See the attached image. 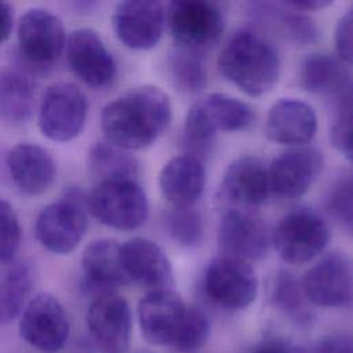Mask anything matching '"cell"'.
<instances>
[{"label":"cell","mask_w":353,"mask_h":353,"mask_svg":"<svg viewBox=\"0 0 353 353\" xmlns=\"http://www.w3.org/2000/svg\"><path fill=\"white\" fill-rule=\"evenodd\" d=\"M317 132V116L303 101L283 98L273 103L265 121L266 137L280 145L301 146Z\"/></svg>","instance_id":"cell-21"},{"label":"cell","mask_w":353,"mask_h":353,"mask_svg":"<svg viewBox=\"0 0 353 353\" xmlns=\"http://www.w3.org/2000/svg\"><path fill=\"white\" fill-rule=\"evenodd\" d=\"M168 70L174 85L185 92H197L205 85V68L200 52L178 47L170 54Z\"/></svg>","instance_id":"cell-31"},{"label":"cell","mask_w":353,"mask_h":353,"mask_svg":"<svg viewBox=\"0 0 353 353\" xmlns=\"http://www.w3.org/2000/svg\"><path fill=\"white\" fill-rule=\"evenodd\" d=\"M330 228L324 218L310 208H295L285 214L272 234L279 256L291 265L314 259L330 241Z\"/></svg>","instance_id":"cell-4"},{"label":"cell","mask_w":353,"mask_h":353,"mask_svg":"<svg viewBox=\"0 0 353 353\" xmlns=\"http://www.w3.org/2000/svg\"><path fill=\"white\" fill-rule=\"evenodd\" d=\"M327 208L342 226L353 232V178L342 179L332 188Z\"/></svg>","instance_id":"cell-35"},{"label":"cell","mask_w":353,"mask_h":353,"mask_svg":"<svg viewBox=\"0 0 353 353\" xmlns=\"http://www.w3.org/2000/svg\"><path fill=\"white\" fill-rule=\"evenodd\" d=\"M159 185L163 196L175 207H193L205 186V170L194 154H179L165 163Z\"/></svg>","instance_id":"cell-24"},{"label":"cell","mask_w":353,"mask_h":353,"mask_svg":"<svg viewBox=\"0 0 353 353\" xmlns=\"http://www.w3.org/2000/svg\"><path fill=\"white\" fill-rule=\"evenodd\" d=\"M91 338L102 353H127L132 331L128 302L116 292L95 296L87 312Z\"/></svg>","instance_id":"cell-14"},{"label":"cell","mask_w":353,"mask_h":353,"mask_svg":"<svg viewBox=\"0 0 353 353\" xmlns=\"http://www.w3.org/2000/svg\"><path fill=\"white\" fill-rule=\"evenodd\" d=\"M353 74L341 59L327 54L306 57L299 69L301 87L317 95L336 97L350 81Z\"/></svg>","instance_id":"cell-26"},{"label":"cell","mask_w":353,"mask_h":353,"mask_svg":"<svg viewBox=\"0 0 353 353\" xmlns=\"http://www.w3.org/2000/svg\"><path fill=\"white\" fill-rule=\"evenodd\" d=\"M248 7L255 19L291 43L305 46L316 41L319 37L316 23L302 11L290 6L288 1H259L250 3Z\"/></svg>","instance_id":"cell-25"},{"label":"cell","mask_w":353,"mask_h":353,"mask_svg":"<svg viewBox=\"0 0 353 353\" xmlns=\"http://www.w3.org/2000/svg\"><path fill=\"white\" fill-rule=\"evenodd\" d=\"M301 284L309 303L345 306L353 299V262L341 252L327 254L305 273Z\"/></svg>","instance_id":"cell-11"},{"label":"cell","mask_w":353,"mask_h":353,"mask_svg":"<svg viewBox=\"0 0 353 353\" xmlns=\"http://www.w3.org/2000/svg\"><path fill=\"white\" fill-rule=\"evenodd\" d=\"M12 30V8L10 4L0 1V43L10 37Z\"/></svg>","instance_id":"cell-39"},{"label":"cell","mask_w":353,"mask_h":353,"mask_svg":"<svg viewBox=\"0 0 353 353\" xmlns=\"http://www.w3.org/2000/svg\"><path fill=\"white\" fill-rule=\"evenodd\" d=\"M270 301L291 321L306 325L312 323L313 316L309 309V301L305 296L301 281L287 270H279L270 283Z\"/></svg>","instance_id":"cell-29"},{"label":"cell","mask_w":353,"mask_h":353,"mask_svg":"<svg viewBox=\"0 0 353 353\" xmlns=\"http://www.w3.org/2000/svg\"><path fill=\"white\" fill-rule=\"evenodd\" d=\"M7 167L14 185L29 196L46 193L55 179L51 154L36 143H18L7 154Z\"/></svg>","instance_id":"cell-23"},{"label":"cell","mask_w":353,"mask_h":353,"mask_svg":"<svg viewBox=\"0 0 353 353\" xmlns=\"http://www.w3.org/2000/svg\"><path fill=\"white\" fill-rule=\"evenodd\" d=\"M255 353H283V352L276 350V349H261V350H258Z\"/></svg>","instance_id":"cell-41"},{"label":"cell","mask_w":353,"mask_h":353,"mask_svg":"<svg viewBox=\"0 0 353 353\" xmlns=\"http://www.w3.org/2000/svg\"><path fill=\"white\" fill-rule=\"evenodd\" d=\"M323 156L317 149L295 146L277 154L268 168L270 190L285 199L305 194L323 170Z\"/></svg>","instance_id":"cell-17"},{"label":"cell","mask_w":353,"mask_h":353,"mask_svg":"<svg viewBox=\"0 0 353 353\" xmlns=\"http://www.w3.org/2000/svg\"><path fill=\"white\" fill-rule=\"evenodd\" d=\"M317 353H353V339L343 335H334L321 339Z\"/></svg>","instance_id":"cell-38"},{"label":"cell","mask_w":353,"mask_h":353,"mask_svg":"<svg viewBox=\"0 0 353 353\" xmlns=\"http://www.w3.org/2000/svg\"><path fill=\"white\" fill-rule=\"evenodd\" d=\"M210 335V320L203 310L188 306L183 321L171 345L178 353L199 352Z\"/></svg>","instance_id":"cell-33"},{"label":"cell","mask_w":353,"mask_h":353,"mask_svg":"<svg viewBox=\"0 0 353 353\" xmlns=\"http://www.w3.org/2000/svg\"><path fill=\"white\" fill-rule=\"evenodd\" d=\"M336 58L345 65H353V7L338 21L334 32Z\"/></svg>","instance_id":"cell-36"},{"label":"cell","mask_w":353,"mask_h":353,"mask_svg":"<svg viewBox=\"0 0 353 353\" xmlns=\"http://www.w3.org/2000/svg\"><path fill=\"white\" fill-rule=\"evenodd\" d=\"M83 287L94 298L116 292L120 285L128 284L121 266L120 244L113 240L90 243L81 256Z\"/></svg>","instance_id":"cell-22"},{"label":"cell","mask_w":353,"mask_h":353,"mask_svg":"<svg viewBox=\"0 0 353 353\" xmlns=\"http://www.w3.org/2000/svg\"><path fill=\"white\" fill-rule=\"evenodd\" d=\"M21 243L19 219L10 203L0 199V263L10 262Z\"/></svg>","instance_id":"cell-34"},{"label":"cell","mask_w":353,"mask_h":353,"mask_svg":"<svg viewBox=\"0 0 353 353\" xmlns=\"http://www.w3.org/2000/svg\"><path fill=\"white\" fill-rule=\"evenodd\" d=\"M203 285L212 302L236 310L254 302L258 292V277L250 262L221 255L208 263Z\"/></svg>","instance_id":"cell-9"},{"label":"cell","mask_w":353,"mask_h":353,"mask_svg":"<svg viewBox=\"0 0 353 353\" xmlns=\"http://www.w3.org/2000/svg\"><path fill=\"white\" fill-rule=\"evenodd\" d=\"M188 305L170 288L149 291L139 302L138 320L143 338L152 345L171 346Z\"/></svg>","instance_id":"cell-19"},{"label":"cell","mask_w":353,"mask_h":353,"mask_svg":"<svg viewBox=\"0 0 353 353\" xmlns=\"http://www.w3.org/2000/svg\"><path fill=\"white\" fill-rule=\"evenodd\" d=\"M88 103L84 92L73 83L50 85L39 106V128L44 137L55 142L76 138L87 119Z\"/></svg>","instance_id":"cell-8"},{"label":"cell","mask_w":353,"mask_h":353,"mask_svg":"<svg viewBox=\"0 0 353 353\" xmlns=\"http://www.w3.org/2000/svg\"><path fill=\"white\" fill-rule=\"evenodd\" d=\"M87 208L105 226L134 230L148 218V199L135 179L99 182L87 196Z\"/></svg>","instance_id":"cell-3"},{"label":"cell","mask_w":353,"mask_h":353,"mask_svg":"<svg viewBox=\"0 0 353 353\" xmlns=\"http://www.w3.org/2000/svg\"><path fill=\"white\" fill-rule=\"evenodd\" d=\"M69 332L68 313L54 295L37 294L26 303L19 320V334L30 346L43 353H57L66 345Z\"/></svg>","instance_id":"cell-10"},{"label":"cell","mask_w":353,"mask_h":353,"mask_svg":"<svg viewBox=\"0 0 353 353\" xmlns=\"http://www.w3.org/2000/svg\"><path fill=\"white\" fill-rule=\"evenodd\" d=\"M18 46L28 63L34 66L52 65L66 46L62 21L44 8L28 10L18 23Z\"/></svg>","instance_id":"cell-12"},{"label":"cell","mask_w":353,"mask_h":353,"mask_svg":"<svg viewBox=\"0 0 353 353\" xmlns=\"http://www.w3.org/2000/svg\"><path fill=\"white\" fill-rule=\"evenodd\" d=\"M171 117V102L161 88L138 85L102 109L101 128L108 142L130 152L150 146L167 130Z\"/></svg>","instance_id":"cell-1"},{"label":"cell","mask_w":353,"mask_h":353,"mask_svg":"<svg viewBox=\"0 0 353 353\" xmlns=\"http://www.w3.org/2000/svg\"><path fill=\"white\" fill-rule=\"evenodd\" d=\"M66 59L70 70L87 85L102 88L116 76V62L97 32L77 29L66 39Z\"/></svg>","instance_id":"cell-16"},{"label":"cell","mask_w":353,"mask_h":353,"mask_svg":"<svg viewBox=\"0 0 353 353\" xmlns=\"http://www.w3.org/2000/svg\"><path fill=\"white\" fill-rule=\"evenodd\" d=\"M168 29L179 48L200 52L222 36L225 18L216 4L204 0H175L165 10Z\"/></svg>","instance_id":"cell-5"},{"label":"cell","mask_w":353,"mask_h":353,"mask_svg":"<svg viewBox=\"0 0 353 353\" xmlns=\"http://www.w3.org/2000/svg\"><path fill=\"white\" fill-rule=\"evenodd\" d=\"M165 226L171 239L179 245L194 247L203 240V218L193 207H174L167 214Z\"/></svg>","instance_id":"cell-32"},{"label":"cell","mask_w":353,"mask_h":353,"mask_svg":"<svg viewBox=\"0 0 353 353\" xmlns=\"http://www.w3.org/2000/svg\"><path fill=\"white\" fill-rule=\"evenodd\" d=\"M270 190L269 174L263 161L255 156H241L226 168L218 190V200L228 208L256 207Z\"/></svg>","instance_id":"cell-18"},{"label":"cell","mask_w":353,"mask_h":353,"mask_svg":"<svg viewBox=\"0 0 353 353\" xmlns=\"http://www.w3.org/2000/svg\"><path fill=\"white\" fill-rule=\"evenodd\" d=\"M88 168L98 183L117 179H134L138 172V161L128 150L105 141L91 148L88 153Z\"/></svg>","instance_id":"cell-28"},{"label":"cell","mask_w":353,"mask_h":353,"mask_svg":"<svg viewBox=\"0 0 353 353\" xmlns=\"http://www.w3.org/2000/svg\"><path fill=\"white\" fill-rule=\"evenodd\" d=\"M290 6L299 11H316L323 7H327L331 4V1H321V0H299V1H288Z\"/></svg>","instance_id":"cell-40"},{"label":"cell","mask_w":353,"mask_h":353,"mask_svg":"<svg viewBox=\"0 0 353 353\" xmlns=\"http://www.w3.org/2000/svg\"><path fill=\"white\" fill-rule=\"evenodd\" d=\"M121 266L128 283L142 287L165 290L172 283V268L168 256L154 241L134 237L120 244Z\"/></svg>","instance_id":"cell-20"},{"label":"cell","mask_w":353,"mask_h":353,"mask_svg":"<svg viewBox=\"0 0 353 353\" xmlns=\"http://www.w3.org/2000/svg\"><path fill=\"white\" fill-rule=\"evenodd\" d=\"M218 69L244 94L262 97L277 84L281 65L277 50L265 36L239 29L222 47Z\"/></svg>","instance_id":"cell-2"},{"label":"cell","mask_w":353,"mask_h":353,"mask_svg":"<svg viewBox=\"0 0 353 353\" xmlns=\"http://www.w3.org/2000/svg\"><path fill=\"white\" fill-rule=\"evenodd\" d=\"M33 285L28 265H17L0 280V324H8L22 314Z\"/></svg>","instance_id":"cell-30"},{"label":"cell","mask_w":353,"mask_h":353,"mask_svg":"<svg viewBox=\"0 0 353 353\" xmlns=\"http://www.w3.org/2000/svg\"><path fill=\"white\" fill-rule=\"evenodd\" d=\"M254 121L251 108L230 95L208 94L188 110L185 135L190 143L207 145L216 132L240 131Z\"/></svg>","instance_id":"cell-7"},{"label":"cell","mask_w":353,"mask_h":353,"mask_svg":"<svg viewBox=\"0 0 353 353\" xmlns=\"http://www.w3.org/2000/svg\"><path fill=\"white\" fill-rule=\"evenodd\" d=\"M87 197L76 190L44 207L34 223L39 243L50 252L66 255L72 252L87 230Z\"/></svg>","instance_id":"cell-6"},{"label":"cell","mask_w":353,"mask_h":353,"mask_svg":"<svg viewBox=\"0 0 353 353\" xmlns=\"http://www.w3.org/2000/svg\"><path fill=\"white\" fill-rule=\"evenodd\" d=\"M332 146L353 163V114L338 116L331 128Z\"/></svg>","instance_id":"cell-37"},{"label":"cell","mask_w":353,"mask_h":353,"mask_svg":"<svg viewBox=\"0 0 353 353\" xmlns=\"http://www.w3.org/2000/svg\"><path fill=\"white\" fill-rule=\"evenodd\" d=\"M34 88L32 80L19 69L6 68L0 72V119L10 124L28 120L33 108Z\"/></svg>","instance_id":"cell-27"},{"label":"cell","mask_w":353,"mask_h":353,"mask_svg":"<svg viewBox=\"0 0 353 353\" xmlns=\"http://www.w3.org/2000/svg\"><path fill=\"white\" fill-rule=\"evenodd\" d=\"M218 245L222 255L245 262L262 259L270 245V234L261 216L244 208H228L221 216Z\"/></svg>","instance_id":"cell-13"},{"label":"cell","mask_w":353,"mask_h":353,"mask_svg":"<svg viewBox=\"0 0 353 353\" xmlns=\"http://www.w3.org/2000/svg\"><path fill=\"white\" fill-rule=\"evenodd\" d=\"M164 25V6L153 0L121 1L116 6L112 15L116 37L132 50L156 47L163 36Z\"/></svg>","instance_id":"cell-15"}]
</instances>
